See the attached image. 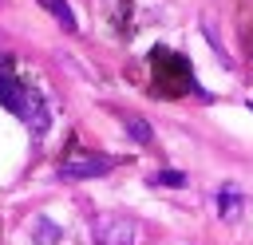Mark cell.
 <instances>
[{"mask_svg": "<svg viewBox=\"0 0 253 245\" xmlns=\"http://www.w3.org/2000/svg\"><path fill=\"white\" fill-rule=\"evenodd\" d=\"M217 209H221V217H233V213L241 209V194H237L233 186H225L221 198H217Z\"/></svg>", "mask_w": 253, "mask_h": 245, "instance_id": "8992f818", "label": "cell"}, {"mask_svg": "<svg viewBox=\"0 0 253 245\" xmlns=\"http://www.w3.org/2000/svg\"><path fill=\"white\" fill-rule=\"evenodd\" d=\"M111 170V158H71L59 166V178L63 182H83V178H103Z\"/></svg>", "mask_w": 253, "mask_h": 245, "instance_id": "3957f363", "label": "cell"}, {"mask_svg": "<svg viewBox=\"0 0 253 245\" xmlns=\"http://www.w3.org/2000/svg\"><path fill=\"white\" fill-rule=\"evenodd\" d=\"M40 8H47V12L67 28V32H75V28H79V20H75V12H71V4H67V0H40Z\"/></svg>", "mask_w": 253, "mask_h": 245, "instance_id": "277c9868", "label": "cell"}, {"mask_svg": "<svg viewBox=\"0 0 253 245\" xmlns=\"http://www.w3.org/2000/svg\"><path fill=\"white\" fill-rule=\"evenodd\" d=\"M249 107H253V103H249Z\"/></svg>", "mask_w": 253, "mask_h": 245, "instance_id": "9c48e42d", "label": "cell"}, {"mask_svg": "<svg viewBox=\"0 0 253 245\" xmlns=\"http://www.w3.org/2000/svg\"><path fill=\"white\" fill-rule=\"evenodd\" d=\"M0 103L12 111V115H28V107H32V95L12 79V71H8V63H4V55H0Z\"/></svg>", "mask_w": 253, "mask_h": 245, "instance_id": "7a4b0ae2", "label": "cell"}, {"mask_svg": "<svg viewBox=\"0 0 253 245\" xmlns=\"http://www.w3.org/2000/svg\"><path fill=\"white\" fill-rule=\"evenodd\" d=\"M154 186H186V174L182 170H162V174H154Z\"/></svg>", "mask_w": 253, "mask_h": 245, "instance_id": "ba28073f", "label": "cell"}, {"mask_svg": "<svg viewBox=\"0 0 253 245\" xmlns=\"http://www.w3.org/2000/svg\"><path fill=\"white\" fill-rule=\"evenodd\" d=\"M55 237H59V229H55L51 221H43V217H36V241H40V245H51Z\"/></svg>", "mask_w": 253, "mask_h": 245, "instance_id": "52a82bcc", "label": "cell"}, {"mask_svg": "<svg viewBox=\"0 0 253 245\" xmlns=\"http://www.w3.org/2000/svg\"><path fill=\"white\" fill-rule=\"evenodd\" d=\"M123 126H126V134L138 142V146H146L150 138H154V130H150V122H142V119H134V115H126L123 119Z\"/></svg>", "mask_w": 253, "mask_h": 245, "instance_id": "5b68a950", "label": "cell"}, {"mask_svg": "<svg viewBox=\"0 0 253 245\" xmlns=\"http://www.w3.org/2000/svg\"><path fill=\"white\" fill-rule=\"evenodd\" d=\"M99 245H138V225L130 217H95Z\"/></svg>", "mask_w": 253, "mask_h": 245, "instance_id": "6da1fadb", "label": "cell"}]
</instances>
